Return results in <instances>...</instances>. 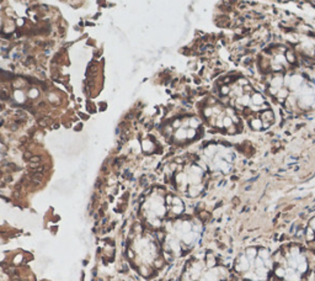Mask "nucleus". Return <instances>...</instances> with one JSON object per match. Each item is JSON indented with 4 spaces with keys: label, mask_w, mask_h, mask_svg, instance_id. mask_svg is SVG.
<instances>
[{
    "label": "nucleus",
    "mask_w": 315,
    "mask_h": 281,
    "mask_svg": "<svg viewBox=\"0 0 315 281\" xmlns=\"http://www.w3.org/2000/svg\"><path fill=\"white\" fill-rule=\"evenodd\" d=\"M256 254H257V253H256V249H254V248L247 249V252H246V255L249 256V258H251V259H252V258H255V256H256Z\"/></svg>",
    "instance_id": "nucleus-1"
}]
</instances>
